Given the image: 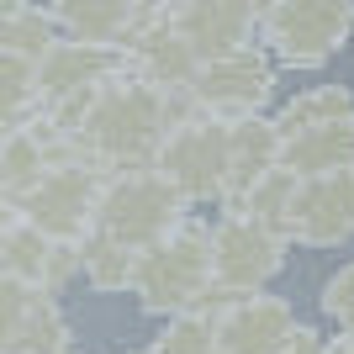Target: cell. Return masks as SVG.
<instances>
[{
  "label": "cell",
  "instance_id": "6da1fadb",
  "mask_svg": "<svg viewBox=\"0 0 354 354\" xmlns=\"http://www.w3.org/2000/svg\"><path fill=\"white\" fill-rule=\"evenodd\" d=\"M185 117H196L191 90H153L148 80H138L122 64L111 80L95 85L85 117L74 127V159L117 175V169H143L159 159V143L169 127H180Z\"/></svg>",
  "mask_w": 354,
  "mask_h": 354
},
{
  "label": "cell",
  "instance_id": "7a4b0ae2",
  "mask_svg": "<svg viewBox=\"0 0 354 354\" xmlns=\"http://www.w3.org/2000/svg\"><path fill=\"white\" fill-rule=\"evenodd\" d=\"M207 291H212V222L185 217L175 233H164L159 243L138 249L127 296H133L143 312H153V317H180V312L201 307Z\"/></svg>",
  "mask_w": 354,
  "mask_h": 354
},
{
  "label": "cell",
  "instance_id": "3957f363",
  "mask_svg": "<svg viewBox=\"0 0 354 354\" xmlns=\"http://www.w3.org/2000/svg\"><path fill=\"white\" fill-rule=\"evenodd\" d=\"M286 254H291V238L281 227H270V222L249 217V212H217L212 222V291L201 296V307L207 317H217L227 301L249 291H265L275 275L286 270Z\"/></svg>",
  "mask_w": 354,
  "mask_h": 354
},
{
  "label": "cell",
  "instance_id": "277c9868",
  "mask_svg": "<svg viewBox=\"0 0 354 354\" xmlns=\"http://www.w3.org/2000/svg\"><path fill=\"white\" fill-rule=\"evenodd\" d=\"M185 217H191V201H185L153 164L101 175L95 233L117 238V243H127V249H148V243H159L164 233H175Z\"/></svg>",
  "mask_w": 354,
  "mask_h": 354
},
{
  "label": "cell",
  "instance_id": "5b68a950",
  "mask_svg": "<svg viewBox=\"0 0 354 354\" xmlns=\"http://www.w3.org/2000/svg\"><path fill=\"white\" fill-rule=\"evenodd\" d=\"M354 32V0H275L259 11V48L286 69H323Z\"/></svg>",
  "mask_w": 354,
  "mask_h": 354
},
{
  "label": "cell",
  "instance_id": "8992f818",
  "mask_svg": "<svg viewBox=\"0 0 354 354\" xmlns=\"http://www.w3.org/2000/svg\"><path fill=\"white\" fill-rule=\"evenodd\" d=\"M227 159H233V122L196 111V117H185L180 127L164 133L153 169H159L191 207H201V201H222Z\"/></svg>",
  "mask_w": 354,
  "mask_h": 354
},
{
  "label": "cell",
  "instance_id": "52a82bcc",
  "mask_svg": "<svg viewBox=\"0 0 354 354\" xmlns=\"http://www.w3.org/2000/svg\"><path fill=\"white\" fill-rule=\"evenodd\" d=\"M191 101L196 111L222 122H243V117H265V106L275 101V59L259 43L201 59L191 80Z\"/></svg>",
  "mask_w": 354,
  "mask_h": 354
},
{
  "label": "cell",
  "instance_id": "ba28073f",
  "mask_svg": "<svg viewBox=\"0 0 354 354\" xmlns=\"http://www.w3.org/2000/svg\"><path fill=\"white\" fill-rule=\"evenodd\" d=\"M95 196H101V169L69 159V164H53L43 180H32L27 191L16 196V201H6V207H16L32 227H43L48 238L80 243L95 227Z\"/></svg>",
  "mask_w": 354,
  "mask_h": 354
},
{
  "label": "cell",
  "instance_id": "9c48e42d",
  "mask_svg": "<svg viewBox=\"0 0 354 354\" xmlns=\"http://www.w3.org/2000/svg\"><path fill=\"white\" fill-rule=\"evenodd\" d=\"M291 249H339L354 238V169L301 175L286 212Z\"/></svg>",
  "mask_w": 354,
  "mask_h": 354
},
{
  "label": "cell",
  "instance_id": "30bf717a",
  "mask_svg": "<svg viewBox=\"0 0 354 354\" xmlns=\"http://www.w3.org/2000/svg\"><path fill=\"white\" fill-rule=\"evenodd\" d=\"M74 333L59 296L32 281L0 275V354H69Z\"/></svg>",
  "mask_w": 354,
  "mask_h": 354
},
{
  "label": "cell",
  "instance_id": "8fae6325",
  "mask_svg": "<svg viewBox=\"0 0 354 354\" xmlns=\"http://www.w3.org/2000/svg\"><path fill=\"white\" fill-rule=\"evenodd\" d=\"M159 16L201 59L259 43V6L254 0H159Z\"/></svg>",
  "mask_w": 354,
  "mask_h": 354
},
{
  "label": "cell",
  "instance_id": "7c38bea8",
  "mask_svg": "<svg viewBox=\"0 0 354 354\" xmlns=\"http://www.w3.org/2000/svg\"><path fill=\"white\" fill-rule=\"evenodd\" d=\"M0 270L59 296L80 275V243L48 238L43 227H32L16 207H6V222H0Z\"/></svg>",
  "mask_w": 354,
  "mask_h": 354
},
{
  "label": "cell",
  "instance_id": "4fadbf2b",
  "mask_svg": "<svg viewBox=\"0 0 354 354\" xmlns=\"http://www.w3.org/2000/svg\"><path fill=\"white\" fill-rule=\"evenodd\" d=\"M212 328H217V354H281L301 323H296L286 296L249 291L238 301H227L212 317Z\"/></svg>",
  "mask_w": 354,
  "mask_h": 354
},
{
  "label": "cell",
  "instance_id": "5bb4252c",
  "mask_svg": "<svg viewBox=\"0 0 354 354\" xmlns=\"http://www.w3.org/2000/svg\"><path fill=\"white\" fill-rule=\"evenodd\" d=\"M117 69H122V48L59 37V43L37 59V111L53 106V101H69V95H80V90H95Z\"/></svg>",
  "mask_w": 354,
  "mask_h": 354
},
{
  "label": "cell",
  "instance_id": "9a60e30c",
  "mask_svg": "<svg viewBox=\"0 0 354 354\" xmlns=\"http://www.w3.org/2000/svg\"><path fill=\"white\" fill-rule=\"evenodd\" d=\"M53 16L64 37L127 48L143 27L159 21V0H53Z\"/></svg>",
  "mask_w": 354,
  "mask_h": 354
},
{
  "label": "cell",
  "instance_id": "2e32d148",
  "mask_svg": "<svg viewBox=\"0 0 354 354\" xmlns=\"http://www.w3.org/2000/svg\"><path fill=\"white\" fill-rule=\"evenodd\" d=\"M122 64H127L138 80H148L153 90H191L196 69H201V53L159 16L153 27H143L133 43L122 48Z\"/></svg>",
  "mask_w": 354,
  "mask_h": 354
},
{
  "label": "cell",
  "instance_id": "e0dca14e",
  "mask_svg": "<svg viewBox=\"0 0 354 354\" xmlns=\"http://www.w3.org/2000/svg\"><path fill=\"white\" fill-rule=\"evenodd\" d=\"M281 153H286V138H281V122L275 117L233 122V159H227V185H222L217 207H233L254 180H265L270 169H281Z\"/></svg>",
  "mask_w": 354,
  "mask_h": 354
},
{
  "label": "cell",
  "instance_id": "ac0fdd59",
  "mask_svg": "<svg viewBox=\"0 0 354 354\" xmlns=\"http://www.w3.org/2000/svg\"><path fill=\"white\" fill-rule=\"evenodd\" d=\"M286 153L281 164L291 175H328V169H354V117L323 122V127H301V133H281Z\"/></svg>",
  "mask_w": 354,
  "mask_h": 354
},
{
  "label": "cell",
  "instance_id": "d6986e66",
  "mask_svg": "<svg viewBox=\"0 0 354 354\" xmlns=\"http://www.w3.org/2000/svg\"><path fill=\"white\" fill-rule=\"evenodd\" d=\"M64 37L53 6H21V11H0V53H16V59H43L48 48Z\"/></svg>",
  "mask_w": 354,
  "mask_h": 354
},
{
  "label": "cell",
  "instance_id": "ffe728a7",
  "mask_svg": "<svg viewBox=\"0 0 354 354\" xmlns=\"http://www.w3.org/2000/svg\"><path fill=\"white\" fill-rule=\"evenodd\" d=\"M133 265H138V249H127L117 238L95 233V227L80 238V275H85L90 291H127L133 286Z\"/></svg>",
  "mask_w": 354,
  "mask_h": 354
},
{
  "label": "cell",
  "instance_id": "44dd1931",
  "mask_svg": "<svg viewBox=\"0 0 354 354\" xmlns=\"http://www.w3.org/2000/svg\"><path fill=\"white\" fill-rule=\"evenodd\" d=\"M339 117H354V90L349 85H312L301 95L275 111L281 133H301V127H323V122H339Z\"/></svg>",
  "mask_w": 354,
  "mask_h": 354
},
{
  "label": "cell",
  "instance_id": "7402d4cb",
  "mask_svg": "<svg viewBox=\"0 0 354 354\" xmlns=\"http://www.w3.org/2000/svg\"><path fill=\"white\" fill-rule=\"evenodd\" d=\"M296 180H301V175H291V169L281 164V169H270L265 180H254L227 212H249V217H259V222H270V227H281V233H286V212H291Z\"/></svg>",
  "mask_w": 354,
  "mask_h": 354
},
{
  "label": "cell",
  "instance_id": "603a6c76",
  "mask_svg": "<svg viewBox=\"0 0 354 354\" xmlns=\"http://www.w3.org/2000/svg\"><path fill=\"white\" fill-rule=\"evenodd\" d=\"M148 349L153 354H217V328H212L207 312H180V317H164L159 339Z\"/></svg>",
  "mask_w": 354,
  "mask_h": 354
},
{
  "label": "cell",
  "instance_id": "cb8c5ba5",
  "mask_svg": "<svg viewBox=\"0 0 354 354\" xmlns=\"http://www.w3.org/2000/svg\"><path fill=\"white\" fill-rule=\"evenodd\" d=\"M6 64V127H21L27 117H37V64L0 53Z\"/></svg>",
  "mask_w": 354,
  "mask_h": 354
},
{
  "label": "cell",
  "instance_id": "d4e9b609",
  "mask_svg": "<svg viewBox=\"0 0 354 354\" xmlns=\"http://www.w3.org/2000/svg\"><path fill=\"white\" fill-rule=\"evenodd\" d=\"M323 312L339 328H354V265H344L339 275H328L323 286Z\"/></svg>",
  "mask_w": 354,
  "mask_h": 354
},
{
  "label": "cell",
  "instance_id": "484cf974",
  "mask_svg": "<svg viewBox=\"0 0 354 354\" xmlns=\"http://www.w3.org/2000/svg\"><path fill=\"white\" fill-rule=\"evenodd\" d=\"M323 349H328V339L317 333V328H296V333H291V344H286L281 354H323Z\"/></svg>",
  "mask_w": 354,
  "mask_h": 354
},
{
  "label": "cell",
  "instance_id": "4316f807",
  "mask_svg": "<svg viewBox=\"0 0 354 354\" xmlns=\"http://www.w3.org/2000/svg\"><path fill=\"white\" fill-rule=\"evenodd\" d=\"M323 354H354V328H339V339H328Z\"/></svg>",
  "mask_w": 354,
  "mask_h": 354
},
{
  "label": "cell",
  "instance_id": "83f0119b",
  "mask_svg": "<svg viewBox=\"0 0 354 354\" xmlns=\"http://www.w3.org/2000/svg\"><path fill=\"white\" fill-rule=\"evenodd\" d=\"M21 6H37V0H0V11H21Z\"/></svg>",
  "mask_w": 354,
  "mask_h": 354
},
{
  "label": "cell",
  "instance_id": "f1b7e54d",
  "mask_svg": "<svg viewBox=\"0 0 354 354\" xmlns=\"http://www.w3.org/2000/svg\"><path fill=\"white\" fill-rule=\"evenodd\" d=\"M254 6H259V11H270V6H275V0H254Z\"/></svg>",
  "mask_w": 354,
  "mask_h": 354
},
{
  "label": "cell",
  "instance_id": "f546056e",
  "mask_svg": "<svg viewBox=\"0 0 354 354\" xmlns=\"http://www.w3.org/2000/svg\"><path fill=\"white\" fill-rule=\"evenodd\" d=\"M138 354H153V349H138Z\"/></svg>",
  "mask_w": 354,
  "mask_h": 354
},
{
  "label": "cell",
  "instance_id": "4dcf8cb0",
  "mask_svg": "<svg viewBox=\"0 0 354 354\" xmlns=\"http://www.w3.org/2000/svg\"><path fill=\"white\" fill-rule=\"evenodd\" d=\"M69 354H80V349H69Z\"/></svg>",
  "mask_w": 354,
  "mask_h": 354
}]
</instances>
